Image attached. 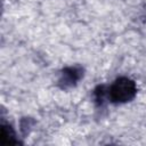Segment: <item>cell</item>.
Returning <instances> with one entry per match:
<instances>
[{
  "mask_svg": "<svg viewBox=\"0 0 146 146\" xmlns=\"http://www.w3.org/2000/svg\"><path fill=\"white\" fill-rule=\"evenodd\" d=\"M108 102L112 104H125L137 95L136 82L128 76H119L107 87Z\"/></svg>",
  "mask_w": 146,
  "mask_h": 146,
  "instance_id": "cell-1",
  "label": "cell"
},
{
  "mask_svg": "<svg viewBox=\"0 0 146 146\" xmlns=\"http://www.w3.org/2000/svg\"><path fill=\"white\" fill-rule=\"evenodd\" d=\"M84 75V68L80 65H70L62 68L57 84L60 89L67 90L75 87Z\"/></svg>",
  "mask_w": 146,
  "mask_h": 146,
  "instance_id": "cell-2",
  "label": "cell"
},
{
  "mask_svg": "<svg viewBox=\"0 0 146 146\" xmlns=\"http://www.w3.org/2000/svg\"><path fill=\"white\" fill-rule=\"evenodd\" d=\"M21 141L17 138V135L14 128L6 122H1V145L9 146V145H19Z\"/></svg>",
  "mask_w": 146,
  "mask_h": 146,
  "instance_id": "cell-3",
  "label": "cell"
},
{
  "mask_svg": "<svg viewBox=\"0 0 146 146\" xmlns=\"http://www.w3.org/2000/svg\"><path fill=\"white\" fill-rule=\"evenodd\" d=\"M94 102L97 106H103L106 100H108V95H107V86L105 84H98L94 89Z\"/></svg>",
  "mask_w": 146,
  "mask_h": 146,
  "instance_id": "cell-4",
  "label": "cell"
},
{
  "mask_svg": "<svg viewBox=\"0 0 146 146\" xmlns=\"http://www.w3.org/2000/svg\"><path fill=\"white\" fill-rule=\"evenodd\" d=\"M33 123H34V121H32L30 117H25L24 120H22V122H21V129H22V131H23L24 135H26L29 132L27 130L32 127Z\"/></svg>",
  "mask_w": 146,
  "mask_h": 146,
  "instance_id": "cell-5",
  "label": "cell"
}]
</instances>
